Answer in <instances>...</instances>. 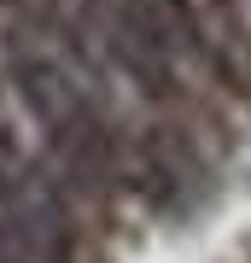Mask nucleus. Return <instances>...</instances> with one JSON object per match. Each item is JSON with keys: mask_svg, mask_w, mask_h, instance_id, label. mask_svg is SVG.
I'll return each instance as SVG.
<instances>
[{"mask_svg": "<svg viewBox=\"0 0 251 263\" xmlns=\"http://www.w3.org/2000/svg\"><path fill=\"white\" fill-rule=\"evenodd\" d=\"M0 263H24V252H18V246H12L6 234H0Z\"/></svg>", "mask_w": 251, "mask_h": 263, "instance_id": "2", "label": "nucleus"}, {"mask_svg": "<svg viewBox=\"0 0 251 263\" xmlns=\"http://www.w3.org/2000/svg\"><path fill=\"white\" fill-rule=\"evenodd\" d=\"M6 76H12V94L24 100L29 123L47 135L53 158L76 181H105V170H111V135H105V117H100V105H93L82 76L53 47H41V41H18L6 53Z\"/></svg>", "mask_w": 251, "mask_h": 263, "instance_id": "1", "label": "nucleus"}]
</instances>
